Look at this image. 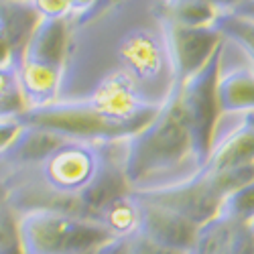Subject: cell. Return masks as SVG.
Returning a JSON list of instances; mask_svg holds the SVG:
<instances>
[{"label":"cell","mask_w":254,"mask_h":254,"mask_svg":"<svg viewBox=\"0 0 254 254\" xmlns=\"http://www.w3.org/2000/svg\"><path fill=\"white\" fill-rule=\"evenodd\" d=\"M187 161H193L197 167L191 128L185 118L177 86L173 83L153 120L128 138L122 167L130 187L138 189L142 183L175 171Z\"/></svg>","instance_id":"cell-1"},{"label":"cell","mask_w":254,"mask_h":254,"mask_svg":"<svg viewBox=\"0 0 254 254\" xmlns=\"http://www.w3.org/2000/svg\"><path fill=\"white\" fill-rule=\"evenodd\" d=\"M25 254H90L116 238L98 220L55 207H35L20 218Z\"/></svg>","instance_id":"cell-2"},{"label":"cell","mask_w":254,"mask_h":254,"mask_svg":"<svg viewBox=\"0 0 254 254\" xmlns=\"http://www.w3.org/2000/svg\"><path fill=\"white\" fill-rule=\"evenodd\" d=\"M18 120L25 126L55 132L67 140L98 142L130 138L144 126L134 122H118L98 112L90 100H55L45 106L27 108Z\"/></svg>","instance_id":"cell-3"},{"label":"cell","mask_w":254,"mask_h":254,"mask_svg":"<svg viewBox=\"0 0 254 254\" xmlns=\"http://www.w3.org/2000/svg\"><path fill=\"white\" fill-rule=\"evenodd\" d=\"M222 51H224V45L195 75H191L181 83H175L185 118L189 122V128H191L197 169H201L207 161L211 142H214L218 124L222 118L220 102H218V75H220Z\"/></svg>","instance_id":"cell-4"},{"label":"cell","mask_w":254,"mask_h":254,"mask_svg":"<svg viewBox=\"0 0 254 254\" xmlns=\"http://www.w3.org/2000/svg\"><path fill=\"white\" fill-rule=\"evenodd\" d=\"M132 195L138 201L171 209L199 228L222 216L226 203V195L222 193V189L216 185L211 175H207L201 169L191 177L175 183L132 189Z\"/></svg>","instance_id":"cell-5"},{"label":"cell","mask_w":254,"mask_h":254,"mask_svg":"<svg viewBox=\"0 0 254 254\" xmlns=\"http://www.w3.org/2000/svg\"><path fill=\"white\" fill-rule=\"evenodd\" d=\"M163 39L173 83L195 75L224 45V35L216 27H185L163 18Z\"/></svg>","instance_id":"cell-6"},{"label":"cell","mask_w":254,"mask_h":254,"mask_svg":"<svg viewBox=\"0 0 254 254\" xmlns=\"http://www.w3.org/2000/svg\"><path fill=\"white\" fill-rule=\"evenodd\" d=\"M102 161L94 144L67 140L43 161V177L57 193L75 197L98 175Z\"/></svg>","instance_id":"cell-7"},{"label":"cell","mask_w":254,"mask_h":254,"mask_svg":"<svg viewBox=\"0 0 254 254\" xmlns=\"http://www.w3.org/2000/svg\"><path fill=\"white\" fill-rule=\"evenodd\" d=\"M116 53L120 59V69L126 75H130L138 88L140 83H149L157 79L165 69L171 73L165 39H159L149 29L128 31L120 39Z\"/></svg>","instance_id":"cell-8"},{"label":"cell","mask_w":254,"mask_h":254,"mask_svg":"<svg viewBox=\"0 0 254 254\" xmlns=\"http://www.w3.org/2000/svg\"><path fill=\"white\" fill-rule=\"evenodd\" d=\"M138 207H140L138 234L151 238L157 244H163L167 248H175L181 252H189L193 248V244L197 240L199 226H195L193 222H189L183 216L175 214L171 209H165L161 205L138 201Z\"/></svg>","instance_id":"cell-9"},{"label":"cell","mask_w":254,"mask_h":254,"mask_svg":"<svg viewBox=\"0 0 254 254\" xmlns=\"http://www.w3.org/2000/svg\"><path fill=\"white\" fill-rule=\"evenodd\" d=\"M246 165H254V112L242 114L240 122L214 138L201 171L222 173Z\"/></svg>","instance_id":"cell-10"},{"label":"cell","mask_w":254,"mask_h":254,"mask_svg":"<svg viewBox=\"0 0 254 254\" xmlns=\"http://www.w3.org/2000/svg\"><path fill=\"white\" fill-rule=\"evenodd\" d=\"M187 254H254L252 226L222 214L199 228L197 240Z\"/></svg>","instance_id":"cell-11"},{"label":"cell","mask_w":254,"mask_h":254,"mask_svg":"<svg viewBox=\"0 0 254 254\" xmlns=\"http://www.w3.org/2000/svg\"><path fill=\"white\" fill-rule=\"evenodd\" d=\"M67 18H39L18 59L37 61L63 69V61L67 55Z\"/></svg>","instance_id":"cell-12"},{"label":"cell","mask_w":254,"mask_h":254,"mask_svg":"<svg viewBox=\"0 0 254 254\" xmlns=\"http://www.w3.org/2000/svg\"><path fill=\"white\" fill-rule=\"evenodd\" d=\"M130 191H132V187L124 175L122 163L116 165L112 161H102L98 175L92 179V183L83 189L81 193L75 195V199H77L81 216L96 220L98 214L110 201H114L122 195H128Z\"/></svg>","instance_id":"cell-13"},{"label":"cell","mask_w":254,"mask_h":254,"mask_svg":"<svg viewBox=\"0 0 254 254\" xmlns=\"http://www.w3.org/2000/svg\"><path fill=\"white\" fill-rule=\"evenodd\" d=\"M218 102L222 114L254 112V65H230L220 63Z\"/></svg>","instance_id":"cell-14"},{"label":"cell","mask_w":254,"mask_h":254,"mask_svg":"<svg viewBox=\"0 0 254 254\" xmlns=\"http://www.w3.org/2000/svg\"><path fill=\"white\" fill-rule=\"evenodd\" d=\"M61 71H63L61 67L18 59L16 75L27 108H37V106H45L59 100Z\"/></svg>","instance_id":"cell-15"},{"label":"cell","mask_w":254,"mask_h":254,"mask_svg":"<svg viewBox=\"0 0 254 254\" xmlns=\"http://www.w3.org/2000/svg\"><path fill=\"white\" fill-rule=\"evenodd\" d=\"M116 240H128L138 234L140 228V207L132 191L106 205L96 218Z\"/></svg>","instance_id":"cell-16"},{"label":"cell","mask_w":254,"mask_h":254,"mask_svg":"<svg viewBox=\"0 0 254 254\" xmlns=\"http://www.w3.org/2000/svg\"><path fill=\"white\" fill-rule=\"evenodd\" d=\"M67 138H63L55 132L43 130V128H33V126H25L23 134L12 144L8 155L20 163H43L53 151H57Z\"/></svg>","instance_id":"cell-17"},{"label":"cell","mask_w":254,"mask_h":254,"mask_svg":"<svg viewBox=\"0 0 254 254\" xmlns=\"http://www.w3.org/2000/svg\"><path fill=\"white\" fill-rule=\"evenodd\" d=\"M220 12L218 6L201 0H169L165 18L185 27H214Z\"/></svg>","instance_id":"cell-18"},{"label":"cell","mask_w":254,"mask_h":254,"mask_svg":"<svg viewBox=\"0 0 254 254\" xmlns=\"http://www.w3.org/2000/svg\"><path fill=\"white\" fill-rule=\"evenodd\" d=\"M214 27L224 35V39H230L250 57V63L254 65V20L242 18L232 14L230 10H222L216 18Z\"/></svg>","instance_id":"cell-19"},{"label":"cell","mask_w":254,"mask_h":254,"mask_svg":"<svg viewBox=\"0 0 254 254\" xmlns=\"http://www.w3.org/2000/svg\"><path fill=\"white\" fill-rule=\"evenodd\" d=\"M0 254H25L20 240V218H16L2 185H0Z\"/></svg>","instance_id":"cell-20"},{"label":"cell","mask_w":254,"mask_h":254,"mask_svg":"<svg viewBox=\"0 0 254 254\" xmlns=\"http://www.w3.org/2000/svg\"><path fill=\"white\" fill-rule=\"evenodd\" d=\"M27 104L20 92L16 67H0V118L20 116Z\"/></svg>","instance_id":"cell-21"},{"label":"cell","mask_w":254,"mask_h":254,"mask_svg":"<svg viewBox=\"0 0 254 254\" xmlns=\"http://www.w3.org/2000/svg\"><path fill=\"white\" fill-rule=\"evenodd\" d=\"M222 214L236 218L240 222H246V224L254 222V181H250L248 185L240 187L238 191L228 195Z\"/></svg>","instance_id":"cell-22"},{"label":"cell","mask_w":254,"mask_h":254,"mask_svg":"<svg viewBox=\"0 0 254 254\" xmlns=\"http://www.w3.org/2000/svg\"><path fill=\"white\" fill-rule=\"evenodd\" d=\"M124 254H187V252L167 248V246L157 244L142 234H134L132 238L126 240V252Z\"/></svg>","instance_id":"cell-23"},{"label":"cell","mask_w":254,"mask_h":254,"mask_svg":"<svg viewBox=\"0 0 254 254\" xmlns=\"http://www.w3.org/2000/svg\"><path fill=\"white\" fill-rule=\"evenodd\" d=\"M31 8L39 18H67L73 10L71 0H31Z\"/></svg>","instance_id":"cell-24"},{"label":"cell","mask_w":254,"mask_h":254,"mask_svg":"<svg viewBox=\"0 0 254 254\" xmlns=\"http://www.w3.org/2000/svg\"><path fill=\"white\" fill-rule=\"evenodd\" d=\"M25 124L18 120V116L0 118V155H4L12 149V144L23 134Z\"/></svg>","instance_id":"cell-25"},{"label":"cell","mask_w":254,"mask_h":254,"mask_svg":"<svg viewBox=\"0 0 254 254\" xmlns=\"http://www.w3.org/2000/svg\"><path fill=\"white\" fill-rule=\"evenodd\" d=\"M230 12L242 18H248V20H254V0H240L234 8H230Z\"/></svg>","instance_id":"cell-26"},{"label":"cell","mask_w":254,"mask_h":254,"mask_svg":"<svg viewBox=\"0 0 254 254\" xmlns=\"http://www.w3.org/2000/svg\"><path fill=\"white\" fill-rule=\"evenodd\" d=\"M126 252V240H116L100 250V254H124Z\"/></svg>","instance_id":"cell-27"},{"label":"cell","mask_w":254,"mask_h":254,"mask_svg":"<svg viewBox=\"0 0 254 254\" xmlns=\"http://www.w3.org/2000/svg\"><path fill=\"white\" fill-rule=\"evenodd\" d=\"M100 4V0H71V8L75 12H83V10H90L94 6Z\"/></svg>","instance_id":"cell-28"},{"label":"cell","mask_w":254,"mask_h":254,"mask_svg":"<svg viewBox=\"0 0 254 254\" xmlns=\"http://www.w3.org/2000/svg\"><path fill=\"white\" fill-rule=\"evenodd\" d=\"M201 2H207V4H214L218 6L220 10H230V8H234L240 0H201Z\"/></svg>","instance_id":"cell-29"},{"label":"cell","mask_w":254,"mask_h":254,"mask_svg":"<svg viewBox=\"0 0 254 254\" xmlns=\"http://www.w3.org/2000/svg\"><path fill=\"white\" fill-rule=\"evenodd\" d=\"M112 2H116V0H100V4H98V6H110Z\"/></svg>","instance_id":"cell-30"},{"label":"cell","mask_w":254,"mask_h":254,"mask_svg":"<svg viewBox=\"0 0 254 254\" xmlns=\"http://www.w3.org/2000/svg\"><path fill=\"white\" fill-rule=\"evenodd\" d=\"M250 226H252V232H254V222H252V224H250Z\"/></svg>","instance_id":"cell-31"},{"label":"cell","mask_w":254,"mask_h":254,"mask_svg":"<svg viewBox=\"0 0 254 254\" xmlns=\"http://www.w3.org/2000/svg\"><path fill=\"white\" fill-rule=\"evenodd\" d=\"M90 254H100V252H90Z\"/></svg>","instance_id":"cell-32"}]
</instances>
